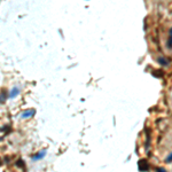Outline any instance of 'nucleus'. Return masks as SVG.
I'll use <instances>...</instances> for the list:
<instances>
[{"instance_id":"1","label":"nucleus","mask_w":172,"mask_h":172,"mask_svg":"<svg viewBox=\"0 0 172 172\" xmlns=\"http://www.w3.org/2000/svg\"><path fill=\"white\" fill-rule=\"evenodd\" d=\"M138 167H139L140 172H147V171H149V164H148L147 159L141 158V159L138 162Z\"/></svg>"},{"instance_id":"2","label":"nucleus","mask_w":172,"mask_h":172,"mask_svg":"<svg viewBox=\"0 0 172 172\" xmlns=\"http://www.w3.org/2000/svg\"><path fill=\"white\" fill-rule=\"evenodd\" d=\"M45 156H46V149H41L40 151L36 153V154L32 156V161H40V159H43Z\"/></svg>"},{"instance_id":"3","label":"nucleus","mask_w":172,"mask_h":172,"mask_svg":"<svg viewBox=\"0 0 172 172\" xmlns=\"http://www.w3.org/2000/svg\"><path fill=\"white\" fill-rule=\"evenodd\" d=\"M35 114H36V110H35V109H28V110H24V111L21 114V117H22L23 119H27V118L32 117Z\"/></svg>"},{"instance_id":"4","label":"nucleus","mask_w":172,"mask_h":172,"mask_svg":"<svg viewBox=\"0 0 172 172\" xmlns=\"http://www.w3.org/2000/svg\"><path fill=\"white\" fill-rule=\"evenodd\" d=\"M19 94H20V89H19V87H16V86H15V87H13V89L11 90V92H9L8 97H9L11 99H15V98H16Z\"/></svg>"},{"instance_id":"5","label":"nucleus","mask_w":172,"mask_h":172,"mask_svg":"<svg viewBox=\"0 0 172 172\" xmlns=\"http://www.w3.org/2000/svg\"><path fill=\"white\" fill-rule=\"evenodd\" d=\"M157 62H158L161 65H164V67H166V65L170 64V61H169L167 59H165V57H162V56L157 59Z\"/></svg>"},{"instance_id":"6","label":"nucleus","mask_w":172,"mask_h":172,"mask_svg":"<svg viewBox=\"0 0 172 172\" xmlns=\"http://www.w3.org/2000/svg\"><path fill=\"white\" fill-rule=\"evenodd\" d=\"M166 45H167V48L172 49V28H171L170 31H169V39H167Z\"/></svg>"},{"instance_id":"7","label":"nucleus","mask_w":172,"mask_h":172,"mask_svg":"<svg viewBox=\"0 0 172 172\" xmlns=\"http://www.w3.org/2000/svg\"><path fill=\"white\" fill-rule=\"evenodd\" d=\"M164 162H165L166 164H170V163H172V153L167 155V157L164 159Z\"/></svg>"},{"instance_id":"8","label":"nucleus","mask_w":172,"mask_h":172,"mask_svg":"<svg viewBox=\"0 0 172 172\" xmlns=\"http://www.w3.org/2000/svg\"><path fill=\"white\" fill-rule=\"evenodd\" d=\"M6 99H7V95H6V93L4 92L1 95H0V103H4V102L6 101Z\"/></svg>"},{"instance_id":"9","label":"nucleus","mask_w":172,"mask_h":172,"mask_svg":"<svg viewBox=\"0 0 172 172\" xmlns=\"http://www.w3.org/2000/svg\"><path fill=\"white\" fill-rule=\"evenodd\" d=\"M16 165H17L19 167H21V169H24V162H23L22 159H19V161L16 162Z\"/></svg>"},{"instance_id":"10","label":"nucleus","mask_w":172,"mask_h":172,"mask_svg":"<svg viewBox=\"0 0 172 172\" xmlns=\"http://www.w3.org/2000/svg\"><path fill=\"white\" fill-rule=\"evenodd\" d=\"M159 75V78L163 77V71L162 70H157V71H154L153 72V76H158Z\"/></svg>"},{"instance_id":"11","label":"nucleus","mask_w":172,"mask_h":172,"mask_svg":"<svg viewBox=\"0 0 172 172\" xmlns=\"http://www.w3.org/2000/svg\"><path fill=\"white\" fill-rule=\"evenodd\" d=\"M155 172H166V170L163 169V167H156V169H155Z\"/></svg>"},{"instance_id":"12","label":"nucleus","mask_w":172,"mask_h":172,"mask_svg":"<svg viewBox=\"0 0 172 172\" xmlns=\"http://www.w3.org/2000/svg\"><path fill=\"white\" fill-rule=\"evenodd\" d=\"M1 140H3V138H0V141H1Z\"/></svg>"}]
</instances>
